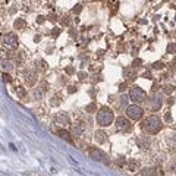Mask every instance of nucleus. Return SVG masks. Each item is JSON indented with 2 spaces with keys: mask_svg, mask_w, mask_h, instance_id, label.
I'll return each mask as SVG.
<instances>
[{
  "mask_svg": "<svg viewBox=\"0 0 176 176\" xmlns=\"http://www.w3.org/2000/svg\"><path fill=\"white\" fill-rule=\"evenodd\" d=\"M140 65H141V60H140V59L134 60V66H140Z\"/></svg>",
  "mask_w": 176,
  "mask_h": 176,
  "instance_id": "29",
  "label": "nucleus"
},
{
  "mask_svg": "<svg viewBox=\"0 0 176 176\" xmlns=\"http://www.w3.org/2000/svg\"><path fill=\"white\" fill-rule=\"evenodd\" d=\"M1 68L4 70H10L13 68V63H12L10 60H3V62H1Z\"/></svg>",
  "mask_w": 176,
  "mask_h": 176,
  "instance_id": "15",
  "label": "nucleus"
},
{
  "mask_svg": "<svg viewBox=\"0 0 176 176\" xmlns=\"http://www.w3.org/2000/svg\"><path fill=\"white\" fill-rule=\"evenodd\" d=\"M84 132H85V125L84 123L79 122L72 126V135L73 137H81V135H84Z\"/></svg>",
  "mask_w": 176,
  "mask_h": 176,
  "instance_id": "8",
  "label": "nucleus"
},
{
  "mask_svg": "<svg viewBox=\"0 0 176 176\" xmlns=\"http://www.w3.org/2000/svg\"><path fill=\"white\" fill-rule=\"evenodd\" d=\"M95 109H97V106L94 104V103H91L89 106H87V112H88V113H92V112H95Z\"/></svg>",
  "mask_w": 176,
  "mask_h": 176,
  "instance_id": "22",
  "label": "nucleus"
},
{
  "mask_svg": "<svg viewBox=\"0 0 176 176\" xmlns=\"http://www.w3.org/2000/svg\"><path fill=\"white\" fill-rule=\"evenodd\" d=\"M56 123H59V125H68L69 123V118L66 115H57L56 116Z\"/></svg>",
  "mask_w": 176,
  "mask_h": 176,
  "instance_id": "12",
  "label": "nucleus"
},
{
  "mask_svg": "<svg viewBox=\"0 0 176 176\" xmlns=\"http://www.w3.org/2000/svg\"><path fill=\"white\" fill-rule=\"evenodd\" d=\"M123 75H125V76H126L128 79H134V78H135V75H134V72H132V69H129V68H128V69H125V70H123Z\"/></svg>",
  "mask_w": 176,
  "mask_h": 176,
  "instance_id": "17",
  "label": "nucleus"
},
{
  "mask_svg": "<svg viewBox=\"0 0 176 176\" xmlns=\"http://www.w3.org/2000/svg\"><path fill=\"white\" fill-rule=\"evenodd\" d=\"M37 66H38V69H43V70L47 69V63H46L44 60H38V62H37Z\"/></svg>",
  "mask_w": 176,
  "mask_h": 176,
  "instance_id": "19",
  "label": "nucleus"
},
{
  "mask_svg": "<svg viewBox=\"0 0 176 176\" xmlns=\"http://www.w3.org/2000/svg\"><path fill=\"white\" fill-rule=\"evenodd\" d=\"M37 22H38V24H41V22H44V18H43V16H38V19H37Z\"/></svg>",
  "mask_w": 176,
  "mask_h": 176,
  "instance_id": "31",
  "label": "nucleus"
},
{
  "mask_svg": "<svg viewBox=\"0 0 176 176\" xmlns=\"http://www.w3.org/2000/svg\"><path fill=\"white\" fill-rule=\"evenodd\" d=\"M115 121V115H113V112L112 110H109V109H100V112L97 113V123L100 125V126H109V125H112Z\"/></svg>",
  "mask_w": 176,
  "mask_h": 176,
  "instance_id": "2",
  "label": "nucleus"
},
{
  "mask_svg": "<svg viewBox=\"0 0 176 176\" xmlns=\"http://www.w3.org/2000/svg\"><path fill=\"white\" fill-rule=\"evenodd\" d=\"M57 135H59L60 138H63L65 141H68V142H72L70 135L68 134V131H65V129H59V131H57Z\"/></svg>",
  "mask_w": 176,
  "mask_h": 176,
  "instance_id": "13",
  "label": "nucleus"
},
{
  "mask_svg": "<svg viewBox=\"0 0 176 176\" xmlns=\"http://www.w3.org/2000/svg\"><path fill=\"white\" fill-rule=\"evenodd\" d=\"M161 128H163V123H161V121L158 119L157 116H154V115L148 116V118L144 121V123H142V129H144L145 132L151 134V135H154V134H157L158 131H161Z\"/></svg>",
  "mask_w": 176,
  "mask_h": 176,
  "instance_id": "1",
  "label": "nucleus"
},
{
  "mask_svg": "<svg viewBox=\"0 0 176 176\" xmlns=\"http://www.w3.org/2000/svg\"><path fill=\"white\" fill-rule=\"evenodd\" d=\"M125 88H126V85H121V88H119V91H125Z\"/></svg>",
  "mask_w": 176,
  "mask_h": 176,
  "instance_id": "33",
  "label": "nucleus"
},
{
  "mask_svg": "<svg viewBox=\"0 0 176 176\" xmlns=\"http://www.w3.org/2000/svg\"><path fill=\"white\" fill-rule=\"evenodd\" d=\"M25 81H27V84L30 85V87H33L35 84V81H37V76H35V73L33 70H28V72H25Z\"/></svg>",
  "mask_w": 176,
  "mask_h": 176,
  "instance_id": "10",
  "label": "nucleus"
},
{
  "mask_svg": "<svg viewBox=\"0 0 176 176\" xmlns=\"http://www.w3.org/2000/svg\"><path fill=\"white\" fill-rule=\"evenodd\" d=\"M13 27H15L16 30H24V28H25V21H24V19H16L15 24H13Z\"/></svg>",
  "mask_w": 176,
  "mask_h": 176,
  "instance_id": "14",
  "label": "nucleus"
},
{
  "mask_svg": "<svg viewBox=\"0 0 176 176\" xmlns=\"http://www.w3.org/2000/svg\"><path fill=\"white\" fill-rule=\"evenodd\" d=\"M66 72H68V73H73V68H72V66L66 68Z\"/></svg>",
  "mask_w": 176,
  "mask_h": 176,
  "instance_id": "30",
  "label": "nucleus"
},
{
  "mask_svg": "<svg viewBox=\"0 0 176 176\" xmlns=\"http://www.w3.org/2000/svg\"><path fill=\"white\" fill-rule=\"evenodd\" d=\"M94 138H95V141H97L98 144H103V142L107 140V137H106V132H103V131H97Z\"/></svg>",
  "mask_w": 176,
  "mask_h": 176,
  "instance_id": "11",
  "label": "nucleus"
},
{
  "mask_svg": "<svg viewBox=\"0 0 176 176\" xmlns=\"http://www.w3.org/2000/svg\"><path fill=\"white\" fill-rule=\"evenodd\" d=\"M89 156H91V158H94V160H97V161L107 163V157H106V154L103 153V151H100L98 148H91V150H89Z\"/></svg>",
  "mask_w": 176,
  "mask_h": 176,
  "instance_id": "7",
  "label": "nucleus"
},
{
  "mask_svg": "<svg viewBox=\"0 0 176 176\" xmlns=\"http://www.w3.org/2000/svg\"><path fill=\"white\" fill-rule=\"evenodd\" d=\"M41 97H43V91H41V88H37L34 91V98L35 100H41Z\"/></svg>",
  "mask_w": 176,
  "mask_h": 176,
  "instance_id": "18",
  "label": "nucleus"
},
{
  "mask_svg": "<svg viewBox=\"0 0 176 176\" xmlns=\"http://www.w3.org/2000/svg\"><path fill=\"white\" fill-rule=\"evenodd\" d=\"M153 170H154V169H142V170H141V175H154Z\"/></svg>",
  "mask_w": 176,
  "mask_h": 176,
  "instance_id": "21",
  "label": "nucleus"
},
{
  "mask_svg": "<svg viewBox=\"0 0 176 176\" xmlns=\"http://www.w3.org/2000/svg\"><path fill=\"white\" fill-rule=\"evenodd\" d=\"M75 91V87H69V92H73Z\"/></svg>",
  "mask_w": 176,
  "mask_h": 176,
  "instance_id": "34",
  "label": "nucleus"
},
{
  "mask_svg": "<svg viewBox=\"0 0 176 176\" xmlns=\"http://www.w3.org/2000/svg\"><path fill=\"white\" fill-rule=\"evenodd\" d=\"M142 76H144V78H147V79H151V78H153V76H151V72H144V73H142Z\"/></svg>",
  "mask_w": 176,
  "mask_h": 176,
  "instance_id": "27",
  "label": "nucleus"
},
{
  "mask_svg": "<svg viewBox=\"0 0 176 176\" xmlns=\"http://www.w3.org/2000/svg\"><path fill=\"white\" fill-rule=\"evenodd\" d=\"M116 129L118 131H123V132H128L131 129V123L128 121V118H123V116H119L116 119Z\"/></svg>",
  "mask_w": 176,
  "mask_h": 176,
  "instance_id": "6",
  "label": "nucleus"
},
{
  "mask_svg": "<svg viewBox=\"0 0 176 176\" xmlns=\"http://www.w3.org/2000/svg\"><path fill=\"white\" fill-rule=\"evenodd\" d=\"M1 76H3V81H4V82H10V81H12L10 75H9V73H6V72H4V73H3Z\"/></svg>",
  "mask_w": 176,
  "mask_h": 176,
  "instance_id": "24",
  "label": "nucleus"
},
{
  "mask_svg": "<svg viewBox=\"0 0 176 176\" xmlns=\"http://www.w3.org/2000/svg\"><path fill=\"white\" fill-rule=\"evenodd\" d=\"M160 106H161V100H160V97H153L151 100H148L147 107H148L150 110H158Z\"/></svg>",
  "mask_w": 176,
  "mask_h": 176,
  "instance_id": "9",
  "label": "nucleus"
},
{
  "mask_svg": "<svg viewBox=\"0 0 176 176\" xmlns=\"http://www.w3.org/2000/svg\"><path fill=\"white\" fill-rule=\"evenodd\" d=\"M59 34H60V30H59V28H54V33H53V35H54V37H57Z\"/></svg>",
  "mask_w": 176,
  "mask_h": 176,
  "instance_id": "28",
  "label": "nucleus"
},
{
  "mask_svg": "<svg viewBox=\"0 0 176 176\" xmlns=\"http://www.w3.org/2000/svg\"><path fill=\"white\" fill-rule=\"evenodd\" d=\"M167 53H176V44H169L167 46Z\"/></svg>",
  "mask_w": 176,
  "mask_h": 176,
  "instance_id": "23",
  "label": "nucleus"
},
{
  "mask_svg": "<svg viewBox=\"0 0 176 176\" xmlns=\"http://www.w3.org/2000/svg\"><path fill=\"white\" fill-rule=\"evenodd\" d=\"M16 95L19 98H27V91H25V88H22V87L16 88Z\"/></svg>",
  "mask_w": 176,
  "mask_h": 176,
  "instance_id": "16",
  "label": "nucleus"
},
{
  "mask_svg": "<svg viewBox=\"0 0 176 176\" xmlns=\"http://www.w3.org/2000/svg\"><path fill=\"white\" fill-rule=\"evenodd\" d=\"M172 119V116H170V113H166V121H170Z\"/></svg>",
  "mask_w": 176,
  "mask_h": 176,
  "instance_id": "32",
  "label": "nucleus"
},
{
  "mask_svg": "<svg viewBox=\"0 0 176 176\" xmlns=\"http://www.w3.org/2000/svg\"><path fill=\"white\" fill-rule=\"evenodd\" d=\"M3 44H4V47H7V49H12V50L16 49L18 44H19L16 34H13V33L6 34L4 37H3Z\"/></svg>",
  "mask_w": 176,
  "mask_h": 176,
  "instance_id": "5",
  "label": "nucleus"
},
{
  "mask_svg": "<svg viewBox=\"0 0 176 176\" xmlns=\"http://www.w3.org/2000/svg\"><path fill=\"white\" fill-rule=\"evenodd\" d=\"M153 68H154V69H163V63H161V62H156V63L153 65Z\"/></svg>",
  "mask_w": 176,
  "mask_h": 176,
  "instance_id": "25",
  "label": "nucleus"
},
{
  "mask_svg": "<svg viewBox=\"0 0 176 176\" xmlns=\"http://www.w3.org/2000/svg\"><path fill=\"white\" fill-rule=\"evenodd\" d=\"M81 9H82V7H81V4H76V6L73 7V13H79V12H81Z\"/></svg>",
  "mask_w": 176,
  "mask_h": 176,
  "instance_id": "26",
  "label": "nucleus"
},
{
  "mask_svg": "<svg viewBox=\"0 0 176 176\" xmlns=\"http://www.w3.org/2000/svg\"><path fill=\"white\" fill-rule=\"evenodd\" d=\"M145 98H147V92L142 88L135 87L129 91V100H132L134 103H142L145 101Z\"/></svg>",
  "mask_w": 176,
  "mask_h": 176,
  "instance_id": "4",
  "label": "nucleus"
},
{
  "mask_svg": "<svg viewBox=\"0 0 176 176\" xmlns=\"http://www.w3.org/2000/svg\"><path fill=\"white\" fill-rule=\"evenodd\" d=\"M142 115H144V110L137 103H134V104L126 107V116L129 119H132V121H140L141 118H142Z\"/></svg>",
  "mask_w": 176,
  "mask_h": 176,
  "instance_id": "3",
  "label": "nucleus"
},
{
  "mask_svg": "<svg viewBox=\"0 0 176 176\" xmlns=\"http://www.w3.org/2000/svg\"><path fill=\"white\" fill-rule=\"evenodd\" d=\"M173 91H175V87H173V85H166V87H164V92H166V94H172Z\"/></svg>",
  "mask_w": 176,
  "mask_h": 176,
  "instance_id": "20",
  "label": "nucleus"
}]
</instances>
